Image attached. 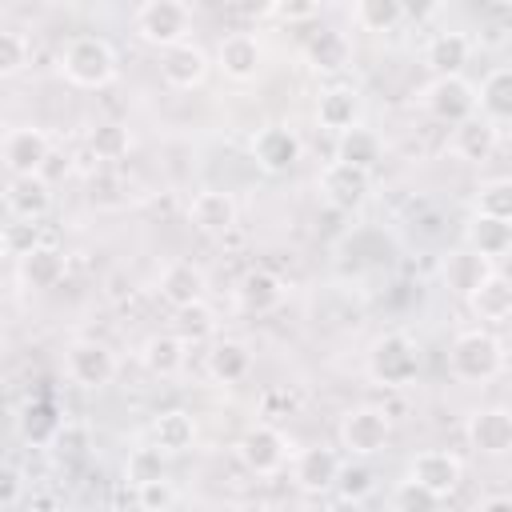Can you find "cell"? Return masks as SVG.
<instances>
[{"label":"cell","mask_w":512,"mask_h":512,"mask_svg":"<svg viewBox=\"0 0 512 512\" xmlns=\"http://www.w3.org/2000/svg\"><path fill=\"white\" fill-rule=\"evenodd\" d=\"M20 496H24V476H20V468L8 464V460H0V508H16Z\"/></svg>","instance_id":"obj_45"},{"label":"cell","mask_w":512,"mask_h":512,"mask_svg":"<svg viewBox=\"0 0 512 512\" xmlns=\"http://www.w3.org/2000/svg\"><path fill=\"white\" fill-rule=\"evenodd\" d=\"M192 8L184 0H144L136 12H132V28L144 44L168 52L184 40H192Z\"/></svg>","instance_id":"obj_4"},{"label":"cell","mask_w":512,"mask_h":512,"mask_svg":"<svg viewBox=\"0 0 512 512\" xmlns=\"http://www.w3.org/2000/svg\"><path fill=\"white\" fill-rule=\"evenodd\" d=\"M496 268L488 264V260H480L476 252H468V248H456V252H448L444 256V264H440V276H444V284L456 292V296H472L488 276H492Z\"/></svg>","instance_id":"obj_31"},{"label":"cell","mask_w":512,"mask_h":512,"mask_svg":"<svg viewBox=\"0 0 512 512\" xmlns=\"http://www.w3.org/2000/svg\"><path fill=\"white\" fill-rule=\"evenodd\" d=\"M204 372H208L216 384H236V380H244V376L252 372V352H248V344H244V340H232V336L212 340V348L204 352Z\"/></svg>","instance_id":"obj_30"},{"label":"cell","mask_w":512,"mask_h":512,"mask_svg":"<svg viewBox=\"0 0 512 512\" xmlns=\"http://www.w3.org/2000/svg\"><path fill=\"white\" fill-rule=\"evenodd\" d=\"M28 68V40L16 28H0V80H12Z\"/></svg>","instance_id":"obj_43"},{"label":"cell","mask_w":512,"mask_h":512,"mask_svg":"<svg viewBox=\"0 0 512 512\" xmlns=\"http://www.w3.org/2000/svg\"><path fill=\"white\" fill-rule=\"evenodd\" d=\"M196 436H200V428H196V416H192L188 408H164V412H156L152 424H148V444H152L156 452H164V456L188 452V448L196 444Z\"/></svg>","instance_id":"obj_18"},{"label":"cell","mask_w":512,"mask_h":512,"mask_svg":"<svg viewBox=\"0 0 512 512\" xmlns=\"http://www.w3.org/2000/svg\"><path fill=\"white\" fill-rule=\"evenodd\" d=\"M408 480L420 484L424 492H432L436 500H448L464 480V464L448 448H424L408 460Z\"/></svg>","instance_id":"obj_10"},{"label":"cell","mask_w":512,"mask_h":512,"mask_svg":"<svg viewBox=\"0 0 512 512\" xmlns=\"http://www.w3.org/2000/svg\"><path fill=\"white\" fill-rule=\"evenodd\" d=\"M4 208L12 220L40 224L52 212V184L44 176H12L4 188Z\"/></svg>","instance_id":"obj_17"},{"label":"cell","mask_w":512,"mask_h":512,"mask_svg":"<svg viewBox=\"0 0 512 512\" xmlns=\"http://www.w3.org/2000/svg\"><path fill=\"white\" fill-rule=\"evenodd\" d=\"M212 332H216V312H212L208 300H196V304H188V308H176V336H180L184 344H200V340H208Z\"/></svg>","instance_id":"obj_39"},{"label":"cell","mask_w":512,"mask_h":512,"mask_svg":"<svg viewBox=\"0 0 512 512\" xmlns=\"http://www.w3.org/2000/svg\"><path fill=\"white\" fill-rule=\"evenodd\" d=\"M464 436L480 456H492V460L508 456L512 452V416H508V408H500V404L476 408L464 424Z\"/></svg>","instance_id":"obj_14"},{"label":"cell","mask_w":512,"mask_h":512,"mask_svg":"<svg viewBox=\"0 0 512 512\" xmlns=\"http://www.w3.org/2000/svg\"><path fill=\"white\" fill-rule=\"evenodd\" d=\"M208 68H212V56H208L200 44H192V40H184V44L160 52V80H164L168 88H176V92L200 88L204 76H208Z\"/></svg>","instance_id":"obj_15"},{"label":"cell","mask_w":512,"mask_h":512,"mask_svg":"<svg viewBox=\"0 0 512 512\" xmlns=\"http://www.w3.org/2000/svg\"><path fill=\"white\" fill-rule=\"evenodd\" d=\"M360 108H364L360 88H352V84H328L316 96V124L340 136V132H348V128L360 124Z\"/></svg>","instance_id":"obj_20"},{"label":"cell","mask_w":512,"mask_h":512,"mask_svg":"<svg viewBox=\"0 0 512 512\" xmlns=\"http://www.w3.org/2000/svg\"><path fill=\"white\" fill-rule=\"evenodd\" d=\"M216 68H220L228 80H236V84L256 80L260 68H264V48H260V40H256L252 32H228V36L216 44Z\"/></svg>","instance_id":"obj_16"},{"label":"cell","mask_w":512,"mask_h":512,"mask_svg":"<svg viewBox=\"0 0 512 512\" xmlns=\"http://www.w3.org/2000/svg\"><path fill=\"white\" fill-rule=\"evenodd\" d=\"M64 268H68V260L56 244H36L28 256H20V284L36 288V292L56 288L64 280Z\"/></svg>","instance_id":"obj_32"},{"label":"cell","mask_w":512,"mask_h":512,"mask_svg":"<svg viewBox=\"0 0 512 512\" xmlns=\"http://www.w3.org/2000/svg\"><path fill=\"white\" fill-rule=\"evenodd\" d=\"M284 300V280L272 272V268H252L240 276L236 284V304L248 312V316H264L272 308H280Z\"/></svg>","instance_id":"obj_25"},{"label":"cell","mask_w":512,"mask_h":512,"mask_svg":"<svg viewBox=\"0 0 512 512\" xmlns=\"http://www.w3.org/2000/svg\"><path fill=\"white\" fill-rule=\"evenodd\" d=\"M188 344L176 336V332H152L144 344H140V364L152 372V376H160V380H172L180 368H184V352Z\"/></svg>","instance_id":"obj_33"},{"label":"cell","mask_w":512,"mask_h":512,"mask_svg":"<svg viewBox=\"0 0 512 512\" xmlns=\"http://www.w3.org/2000/svg\"><path fill=\"white\" fill-rule=\"evenodd\" d=\"M188 224L204 236H224L232 224H236V200L220 188H204L192 196L188 204Z\"/></svg>","instance_id":"obj_23"},{"label":"cell","mask_w":512,"mask_h":512,"mask_svg":"<svg viewBox=\"0 0 512 512\" xmlns=\"http://www.w3.org/2000/svg\"><path fill=\"white\" fill-rule=\"evenodd\" d=\"M132 492H136V508L140 512H176V500H180V492H176V484L168 476L148 480V484H140Z\"/></svg>","instance_id":"obj_41"},{"label":"cell","mask_w":512,"mask_h":512,"mask_svg":"<svg viewBox=\"0 0 512 512\" xmlns=\"http://www.w3.org/2000/svg\"><path fill=\"white\" fill-rule=\"evenodd\" d=\"M0 244H4V256H28L36 244H44L40 240V224H28V220H8L4 228H0Z\"/></svg>","instance_id":"obj_44"},{"label":"cell","mask_w":512,"mask_h":512,"mask_svg":"<svg viewBox=\"0 0 512 512\" xmlns=\"http://www.w3.org/2000/svg\"><path fill=\"white\" fill-rule=\"evenodd\" d=\"M204 288H208L204 268L192 264V260H172V264H164V268H160V280H156V292H160L164 304H172V312H176V308H188V304H196V300H204Z\"/></svg>","instance_id":"obj_21"},{"label":"cell","mask_w":512,"mask_h":512,"mask_svg":"<svg viewBox=\"0 0 512 512\" xmlns=\"http://www.w3.org/2000/svg\"><path fill=\"white\" fill-rule=\"evenodd\" d=\"M476 512H512V500H508L504 492H496V496H484V500L476 504Z\"/></svg>","instance_id":"obj_48"},{"label":"cell","mask_w":512,"mask_h":512,"mask_svg":"<svg viewBox=\"0 0 512 512\" xmlns=\"http://www.w3.org/2000/svg\"><path fill=\"white\" fill-rule=\"evenodd\" d=\"M264 16L284 20V24H300V20L320 16V4H312V0H296V4H268V8H264Z\"/></svg>","instance_id":"obj_46"},{"label":"cell","mask_w":512,"mask_h":512,"mask_svg":"<svg viewBox=\"0 0 512 512\" xmlns=\"http://www.w3.org/2000/svg\"><path fill=\"white\" fill-rule=\"evenodd\" d=\"M380 156H384V144H380V136H376L372 128H364V124H356V128H348V132L336 136V160L348 164V168H360V172L372 176V168L380 164Z\"/></svg>","instance_id":"obj_34"},{"label":"cell","mask_w":512,"mask_h":512,"mask_svg":"<svg viewBox=\"0 0 512 512\" xmlns=\"http://www.w3.org/2000/svg\"><path fill=\"white\" fill-rule=\"evenodd\" d=\"M48 156H52V140L36 124L8 128L4 140H0V160H4L8 176H40L44 164H48Z\"/></svg>","instance_id":"obj_9"},{"label":"cell","mask_w":512,"mask_h":512,"mask_svg":"<svg viewBox=\"0 0 512 512\" xmlns=\"http://www.w3.org/2000/svg\"><path fill=\"white\" fill-rule=\"evenodd\" d=\"M160 476H168V472H164V452H156L152 444L128 452V460H124V480H128L132 488H140V484H148V480H160Z\"/></svg>","instance_id":"obj_40"},{"label":"cell","mask_w":512,"mask_h":512,"mask_svg":"<svg viewBox=\"0 0 512 512\" xmlns=\"http://www.w3.org/2000/svg\"><path fill=\"white\" fill-rule=\"evenodd\" d=\"M332 492H336L344 504H364V500L376 492V472H372L364 460H348V464H340V476H336Z\"/></svg>","instance_id":"obj_38"},{"label":"cell","mask_w":512,"mask_h":512,"mask_svg":"<svg viewBox=\"0 0 512 512\" xmlns=\"http://www.w3.org/2000/svg\"><path fill=\"white\" fill-rule=\"evenodd\" d=\"M60 428H64V412H60V404L48 400V396L28 400V404L20 408V416H16V432H20V440L32 444V448H52V440L60 436Z\"/></svg>","instance_id":"obj_22"},{"label":"cell","mask_w":512,"mask_h":512,"mask_svg":"<svg viewBox=\"0 0 512 512\" xmlns=\"http://www.w3.org/2000/svg\"><path fill=\"white\" fill-rule=\"evenodd\" d=\"M248 148H252L256 168L268 172V176L292 172V168L300 164V156H304V144H300L296 128H288V124H264V128L252 136Z\"/></svg>","instance_id":"obj_11"},{"label":"cell","mask_w":512,"mask_h":512,"mask_svg":"<svg viewBox=\"0 0 512 512\" xmlns=\"http://www.w3.org/2000/svg\"><path fill=\"white\" fill-rule=\"evenodd\" d=\"M304 60H308L312 72H320V76H336V72H344L348 60H352V40H348L344 32H336V28H320V32L308 36V44H304Z\"/></svg>","instance_id":"obj_26"},{"label":"cell","mask_w":512,"mask_h":512,"mask_svg":"<svg viewBox=\"0 0 512 512\" xmlns=\"http://www.w3.org/2000/svg\"><path fill=\"white\" fill-rule=\"evenodd\" d=\"M388 512H440V500L404 476L388 496Z\"/></svg>","instance_id":"obj_42"},{"label":"cell","mask_w":512,"mask_h":512,"mask_svg":"<svg viewBox=\"0 0 512 512\" xmlns=\"http://www.w3.org/2000/svg\"><path fill=\"white\" fill-rule=\"evenodd\" d=\"M316 188H320V200H324L328 208H336V212H356V208L368 200V192H372V176L360 172V168H348V164H340V160H328V164L320 168V176H316Z\"/></svg>","instance_id":"obj_12"},{"label":"cell","mask_w":512,"mask_h":512,"mask_svg":"<svg viewBox=\"0 0 512 512\" xmlns=\"http://www.w3.org/2000/svg\"><path fill=\"white\" fill-rule=\"evenodd\" d=\"M364 368L380 388H408L420 376V344L408 332H384L368 344Z\"/></svg>","instance_id":"obj_3"},{"label":"cell","mask_w":512,"mask_h":512,"mask_svg":"<svg viewBox=\"0 0 512 512\" xmlns=\"http://www.w3.org/2000/svg\"><path fill=\"white\" fill-rule=\"evenodd\" d=\"M408 8L400 0H356L352 4V24L360 32H396L404 24Z\"/></svg>","instance_id":"obj_35"},{"label":"cell","mask_w":512,"mask_h":512,"mask_svg":"<svg viewBox=\"0 0 512 512\" xmlns=\"http://www.w3.org/2000/svg\"><path fill=\"white\" fill-rule=\"evenodd\" d=\"M52 448H56L60 456H80V452L88 448V432H84L80 424H68V420H64V428H60V436L52 440Z\"/></svg>","instance_id":"obj_47"},{"label":"cell","mask_w":512,"mask_h":512,"mask_svg":"<svg viewBox=\"0 0 512 512\" xmlns=\"http://www.w3.org/2000/svg\"><path fill=\"white\" fill-rule=\"evenodd\" d=\"M340 448L356 460H368V456H380L392 440V416L380 408V404H356L340 416Z\"/></svg>","instance_id":"obj_5"},{"label":"cell","mask_w":512,"mask_h":512,"mask_svg":"<svg viewBox=\"0 0 512 512\" xmlns=\"http://www.w3.org/2000/svg\"><path fill=\"white\" fill-rule=\"evenodd\" d=\"M464 248L476 252L480 260L496 264L512 248V224L508 220H492V216H472L468 228H464Z\"/></svg>","instance_id":"obj_28"},{"label":"cell","mask_w":512,"mask_h":512,"mask_svg":"<svg viewBox=\"0 0 512 512\" xmlns=\"http://www.w3.org/2000/svg\"><path fill=\"white\" fill-rule=\"evenodd\" d=\"M476 116L484 124H492L496 132L512 120V68L508 64H496L484 72V80L476 88Z\"/></svg>","instance_id":"obj_19"},{"label":"cell","mask_w":512,"mask_h":512,"mask_svg":"<svg viewBox=\"0 0 512 512\" xmlns=\"http://www.w3.org/2000/svg\"><path fill=\"white\" fill-rule=\"evenodd\" d=\"M420 108H424L432 120L456 128V124H464L468 116H476V84H472L468 76H432V80L420 88Z\"/></svg>","instance_id":"obj_6"},{"label":"cell","mask_w":512,"mask_h":512,"mask_svg":"<svg viewBox=\"0 0 512 512\" xmlns=\"http://www.w3.org/2000/svg\"><path fill=\"white\" fill-rule=\"evenodd\" d=\"M236 456H240V464H244L252 476H276V472L288 468L292 444H288V436H284L280 428H272V424H252V428L236 440Z\"/></svg>","instance_id":"obj_7"},{"label":"cell","mask_w":512,"mask_h":512,"mask_svg":"<svg viewBox=\"0 0 512 512\" xmlns=\"http://www.w3.org/2000/svg\"><path fill=\"white\" fill-rule=\"evenodd\" d=\"M340 464H344L340 452L328 448V444H308V448L292 452V460H288L292 484H296L300 492H312V496L332 492V484H336V476H340Z\"/></svg>","instance_id":"obj_13"},{"label":"cell","mask_w":512,"mask_h":512,"mask_svg":"<svg viewBox=\"0 0 512 512\" xmlns=\"http://www.w3.org/2000/svg\"><path fill=\"white\" fill-rule=\"evenodd\" d=\"M448 372L460 384H488L504 372V344L488 328H464L448 344Z\"/></svg>","instance_id":"obj_1"},{"label":"cell","mask_w":512,"mask_h":512,"mask_svg":"<svg viewBox=\"0 0 512 512\" xmlns=\"http://www.w3.org/2000/svg\"><path fill=\"white\" fill-rule=\"evenodd\" d=\"M64 372H68L72 384L96 392V388H108V384L116 380L120 360H116V352H112L104 340H76V344H68V352H64Z\"/></svg>","instance_id":"obj_8"},{"label":"cell","mask_w":512,"mask_h":512,"mask_svg":"<svg viewBox=\"0 0 512 512\" xmlns=\"http://www.w3.org/2000/svg\"><path fill=\"white\" fill-rule=\"evenodd\" d=\"M468 308H472V316H476L480 324H488V328H504L508 316H512V284H508V276L492 272V276L468 296Z\"/></svg>","instance_id":"obj_29"},{"label":"cell","mask_w":512,"mask_h":512,"mask_svg":"<svg viewBox=\"0 0 512 512\" xmlns=\"http://www.w3.org/2000/svg\"><path fill=\"white\" fill-rule=\"evenodd\" d=\"M472 216L512 220V180H508V176L480 180V184H476V196H472Z\"/></svg>","instance_id":"obj_37"},{"label":"cell","mask_w":512,"mask_h":512,"mask_svg":"<svg viewBox=\"0 0 512 512\" xmlns=\"http://www.w3.org/2000/svg\"><path fill=\"white\" fill-rule=\"evenodd\" d=\"M472 56V40L456 28H444V32H432L428 44H424V64L436 72V76H464V64Z\"/></svg>","instance_id":"obj_24"},{"label":"cell","mask_w":512,"mask_h":512,"mask_svg":"<svg viewBox=\"0 0 512 512\" xmlns=\"http://www.w3.org/2000/svg\"><path fill=\"white\" fill-rule=\"evenodd\" d=\"M60 76L76 88H104L116 80V48L104 36L80 32L60 48Z\"/></svg>","instance_id":"obj_2"},{"label":"cell","mask_w":512,"mask_h":512,"mask_svg":"<svg viewBox=\"0 0 512 512\" xmlns=\"http://www.w3.org/2000/svg\"><path fill=\"white\" fill-rule=\"evenodd\" d=\"M128 148H132V136H128L124 124H116V120H100V124L88 128V152H92L100 164H116V160H124Z\"/></svg>","instance_id":"obj_36"},{"label":"cell","mask_w":512,"mask_h":512,"mask_svg":"<svg viewBox=\"0 0 512 512\" xmlns=\"http://www.w3.org/2000/svg\"><path fill=\"white\" fill-rule=\"evenodd\" d=\"M496 128L492 124H484L480 116H468L464 124H456L452 132H448V152L456 156V160H464V164H484L492 152H496Z\"/></svg>","instance_id":"obj_27"}]
</instances>
